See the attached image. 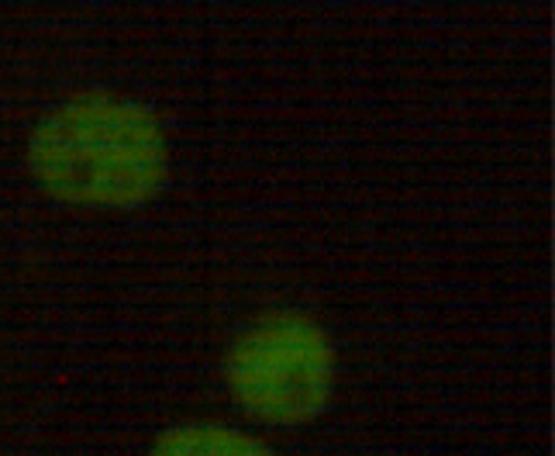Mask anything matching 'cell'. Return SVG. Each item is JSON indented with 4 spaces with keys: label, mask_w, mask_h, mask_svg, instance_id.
Listing matches in <instances>:
<instances>
[{
    "label": "cell",
    "mask_w": 555,
    "mask_h": 456,
    "mask_svg": "<svg viewBox=\"0 0 555 456\" xmlns=\"http://www.w3.org/2000/svg\"><path fill=\"white\" fill-rule=\"evenodd\" d=\"M31 187L69 212L131 215L166 194L177 152L163 114L135 93L73 90L49 104L25 136Z\"/></svg>",
    "instance_id": "cell-1"
},
{
    "label": "cell",
    "mask_w": 555,
    "mask_h": 456,
    "mask_svg": "<svg viewBox=\"0 0 555 456\" xmlns=\"http://www.w3.org/2000/svg\"><path fill=\"white\" fill-rule=\"evenodd\" d=\"M221 384L253 422L304 429L335 405L338 346L311 312L266 308L228 339Z\"/></svg>",
    "instance_id": "cell-2"
},
{
    "label": "cell",
    "mask_w": 555,
    "mask_h": 456,
    "mask_svg": "<svg viewBox=\"0 0 555 456\" xmlns=\"http://www.w3.org/2000/svg\"><path fill=\"white\" fill-rule=\"evenodd\" d=\"M145 456H280L262 435L221 418H183L149 443Z\"/></svg>",
    "instance_id": "cell-3"
}]
</instances>
